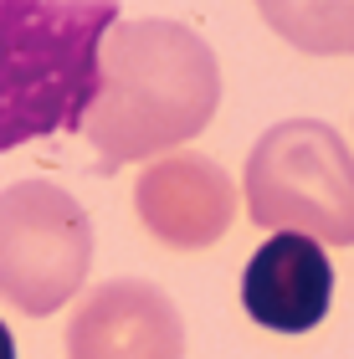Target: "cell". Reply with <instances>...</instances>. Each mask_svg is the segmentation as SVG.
Segmentation results:
<instances>
[{"label": "cell", "mask_w": 354, "mask_h": 359, "mask_svg": "<svg viewBox=\"0 0 354 359\" xmlns=\"http://www.w3.org/2000/svg\"><path fill=\"white\" fill-rule=\"evenodd\" d=\"M114 26L118 0H0V154L88 123Z\"/></svg>", "instance_id": "cell-2"}, {"label": "cell", "mask_w": 354, "mask_h": 359, "mask_svg": "<svg viewBox=\"0 0 354 359\" xmlns=\"http://www.w3.org/2000/svg\"><path fill=\"white\" fill-rule=\"evenodd\" d=\"M134 205L149 236H159L165 247L196 252L226 236L236 216V185L205 154H170L139 175Z\"/></svg>", "instance_id": "cell-6"}, {"label": "cell", "mask_w": 354, "mask_h": 359, "mask_svg": "<svg viewBox=\"0 0 354 359\" xmlns=\"http://www.w3.org/2000/svg\"><path fill=\"white\" fill-rule=\"evenodd\" d=\"M334 303V262L324 241L303 231H278L252 252L241 272V308L272 334H308Z\"/></svg>", "instance_id": "cell-7"}, {"label": "cell", "mask_w": 354, "mask_h": 359, "mask_svg": "<svg viewBox=\"0 0 354 359\" xmlns=\"http://www.w3.org/2000/svg\"><path fill=\"white\" fill-rule=\"evenodd\" d=\"M0 359H15V339H11L6 323H0Z\"/></svg>", "instance_id": "cell-9"}, {"label": "cell", "mask_w": 354, "mask_h": 359, "mask_svg": "<svg viewBox=\"0 0 354 359\" xmlns=\"http://www.w3.org/2000/svg\"><path fill=\"white\" fill-rule=\"evenodd\" d=\"M247 210L267 231L354 247V149L318 118L272 123L247 159Z\"/></svg>", "instance_id": "cell-3"}, {"label": "cell", "mask_w": 354, "mask_h": 359, "mask_svg": "<svg viewBox=\"0 0 354 359\" xmlns=\"http://www.w3.org/2000/svg\"><path fill=\"white\" fill-rule=\"evenodd\" d=\"M216 52L180 21H118L103 41V88L83 134L98 144L103 170L134 165L196 139L216 118Z\"/></svg>", "instance_id": "cell-1"}, {"label": "cell", "mask_w": 354, "mask_h": 359, "mask_svg": "<svg viewBox=\"0 0 354 359\" xmlns=\"http://www.w3.org/2000/svg\"><path fill=\"white\" fill-rule=\"evenodd\" d=\"M93 267V221L62 185L21 180L0 195V298L31 318L72 303Z\"/></svg>", "instance_id": "cell-4"}, {"label": "cell", "mask_w": 354, "mask_h": 359, "mask_svg": "<svg viewBox=\"0 0 354 359\" xmlns=\"http://www.w3.org/2000/svg\"><path fill=\"white\" fill-rule=\"evenodd\" d=\"M262 21L308 57H354V0H257Z\"/></svg>", "instance_id": "cell-8"}, {"label": "cell", "mask_w": 354, "mask_h": 359, "mask_svg": "<svg viewBox=\"0 0 354 359\" xmlns=\"http://www.w3.org/2000/svg\"><path fill=\"white\" fill-rule=\"evenodd\" d=\"M67 359H185L180 308L144 277H114L77 303Z\"/></svg>", "instance_id": "cell-5"}]
</instances>
